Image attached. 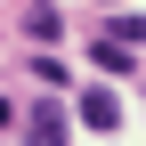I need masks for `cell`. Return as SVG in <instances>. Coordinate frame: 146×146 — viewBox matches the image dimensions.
Instances as JSON below:
<instances>
[{
	"label": "cell",
	"instance_id": "cell-1",
	"mask_svg": "<svg viewBox=\"0 0 146 146\" xmlns=\"http://www.w3.org/2000/svg\"><path fill=\"white\" fill-rule=\"evenodd\" d=\"M25 146H65V106H33V122H25Z\"/></svg>",
	"mask_w": 146,
	"mask_h": 146
},
{
	"label": "cell",
	"instance_id": "cell-2",
	"mask_svg": "<svg viewBox=\"0 0 146 146\" xmlns=\"http://www.w3.org/2000/svg\"><path fill=\"white\" fill-rule=\"evenodd\" d=\"M81 122H89V130H114V122H122V98H114V89H81Z\"/></svg>",
	"mask_w": 146,
	"mask_h": 146
},
{
	"label": "cell",
	"instance_id": "cell-3",
	"mask_svg": "<svg viewBox=\"0 0 146 146\" xmlns=\"http://www.w3.org/2000/svg\"><path fill=\"white\" fill-rule=\"evenodd\" d=\"M25 33H33V41H57L65 25H57V8H49V0H33V8H25Z\"/></svg>",
	"mask_w": 146,
	"mask_h": 146
},
{
	"label": "cell",
	"instance_id": "cell-4",
	"mask_svg": "<svg viewBox=\"0 0 146 146\" xmlns=\"http://www.w3.org/2000/svg\"><path fill=\"white\" fill-rule=\"evenodd\" d=\"M130 57H138V49H130V41H114V33L98 41V65H106V73H130Z\"/></svg>",
	"mask_w": 146,
	"mask_h": 146
},
{
	"label": "cell",
	"instance_id": "cell-5",
	"mask_svg": "<svg viewBox=\"0 0 146 146\" xmlns=\"http://www.w3.org/2000/svg\"><path fill=\"white\" fill-rule=\"evenodd\" d=\"M106 33H114V41H130V49H146V16H114Z\"/></svg>",
	"mask_w": 146,
	"mask_h": 146
},
{
	"label": "cell",
	"instance_id": "cell-6",
	"mask_svg": "<svg viewBox=\"0 0 146 146\" xmlns=\"http://www.w3.org/2000/svg\"><path fill=\"white\" fill-rule=\"evenodd\" d=\"M8 122H16V106H8V98H0V130H8Z\"/></svg>",
	"mask_w": 146,
	"mask_h": 146
},
{
	"label": "cell",
	"instance_id": "cell-7",
	"mask_svg": "<svg viewBox=\"0 0 146 146\" xmlns=\"http://www.w3.org/2000/svg\"><path fill=\"white\" fill-rule=\"evenodd\" d=\"M106 8H114V0H106Z\"/></svg>",
	"mask_w": 146,
	"mask_h": 146
}]
</instances>
